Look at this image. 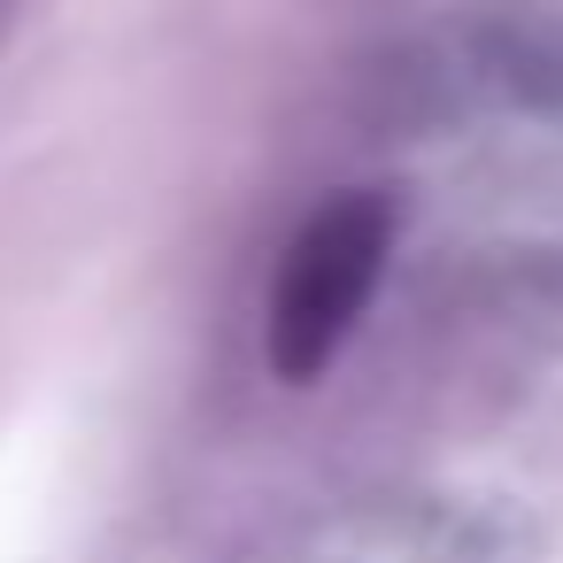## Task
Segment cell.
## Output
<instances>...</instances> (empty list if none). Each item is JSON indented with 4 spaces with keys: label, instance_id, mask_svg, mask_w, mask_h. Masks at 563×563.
I'll return each mask as SVG.
<instances>
[{
    "label": "cell",
    "instance_id": "6da1fadb",
    "mask_svg": "<svg viewBox=\"0 0 563 563\" xmlns=\"http://www.w3.org/2000/svg\"><path fill=\"white\" fill-rule=\"evenodd\" d=\"M386 201L347 194L332 209H317L271 286V363L278 378H317L332 363V347L347 340L355 309L371 301L378 271H386Z\"/></svg>",
    "mask_w": 563,
    "mask_h": 563
}]
</instances>
